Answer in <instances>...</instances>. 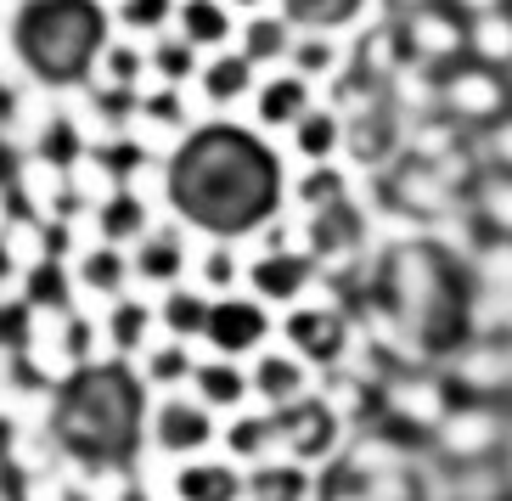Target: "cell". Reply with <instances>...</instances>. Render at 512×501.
<instances>
[{"label": "cell", "instance_id": "obj_1", "mask_svg": "<svg viewBox=\"0 0 512 501\" xmlns=\"http://www.w3.org/2000/svg\"><path fill=\"white\" fill-rule=\"evenodd\" d=\"M169 209L209 237H248L282 203L276 152L242 124H203L175 147L164 175Z\"/></svg>", "mask_w": 512, "mask_h": 501}, {"label": "cell", "instance_id": "obj_2", "mask_svg": "<svg viewBox=\"0 0 512 501\" xmlns=\"http://www.w3.org/2000/svg\"><path fill=\"white\" fill-rule=\"evenodd\" d=\"M147 423V389L124 361L74 366L51 400V440L85 462V468H119L130 462Z\"/></svg>", "mask_w": 512, "mask_h": 501}, {"label": "cell", "instance_id": "obj_3", "mask_svg": "<svg viewBox=\"0 0 512 501\" xmlns=\"http://www.w3.org/2000/svg\"><path fill=\"white\" fill-rule=\"evenodd\" d=\"M12 51L40 85H79L107 51L102 0H23L12 12Z\"/></svg>", "mask_w": 512, "mask_h": 501}, {"label": "cell", "instance_id": "obj_4", "mask_svg": "<svg viewBox=\"0 0 512 501\" xmlns=\"http://www.w3.org/2000/svg\"><path fill=\"white\" fill-rule=\"evenodd\" d=\"M276 440H287V451L299 456H327L332 440H338V417H332L321 400H287V406H276Z\"/></svg>", "mask_w": 512, "mask_h": 501}, {"label": "cell", "instance_id": "obj_5", "mask_svg": "<svg viewBox=\"0 0 512 501\" xmlns=\"http://www.w3.org/2000/svg\"><path fill=\"white\" fill-rule=\"evenodd\" d=\"M265 327H271V321H265V310H259L254 299H220V304H209V316H203V338L226 355L254 350L259 338H265Z\"/></svg>", "mask_w": 512, "mask_h": 501}, {"label": "cell", "instance_id": "obj_6", "mask_svg": "<svg viewBox=\"0 0 512 501\" xmlns=\"http://www.w3.org/2000/svg\"><path fill=\"white\" fill-rule=\"evenodd\" d=\"M214 434V417L203 411V400H164L158 406V417H152V440H158V451H203Z\"/></svg>", "mask_w": 512, "mask_h": 501}, {"label": "cell", "instance_id": "obj_7", "mask_svg": "<svg viewBox=\"0 0 512 501\" xmlns=\"http://www.w3.org/2000/svg\"><path fill=\"white\" fill-rule=\"evenodd\" d=\"M445 96H451V107H456V113H467V119H496L501 107H507V79L479 62V68H462Z\"/></svg>", "mask_w": 512, "mask_h": 501}, {"label": "cell", "instance_id": "obj_8", "mask_svg": "<svg viewBox=\"0 0 512 501\" xmlns=\"http://www.w3.org/2000/svg\"><path fill=\"white\" fill-rule=\"evenodd\" d=\"M287 338H293L310 361H338L344 344H349V327H344L338 310H299V316L287 321Z\"/></svg>", "mask_w": 512, "mask_h": 501}, {"label": "cell", "instance_id": "obj_9", "mask_svg": "<svg viewBox=\"0 0 512 501\" xmlns=\"http://www.w3.org/2000/svg\"><path fill=\"white\" fill-rule=\"evenodd\" d=\"M248 276H254L259 299H293V293H304V282H310V259L276 248V254H259Z\"/></svg>", "mask_w": 512, "mask_h": 501}, {"label": "cell", "instance_id": "obj_10", "mask_svg": "<svg viewBox=\"0 0 512 501\" xmlns=\"http://www.w3.org/2000/svg\"><path fill=\"white\" fill-rule=\"evenodd\" d=\"M175 490H181V501H237L242 479L226 462H192V468L175 479Z\"/></svg>", "mask_w": 512, "mask_h": 501}, {"label": "cell", "instance_id": "obj_11", "mask_svg": "<svg viewBox=\"0 0 512 501\" xmlns=\"http://www.w3.org/2000/svg\"><path fill=\"white\" fill-rule=\"evenodd\" d=\"M355 12H361V0H282V17L293 29H310V34L344 29Z\"/></svg>", "mask_w": 512, "mask_h": 501}, {"label": "cell", "instance_id": "obj_12", "mask_svg": "<svg viewBox=\"0 0 512 501\" xmlns=\"http://www.w3.org/2000/svg\"><path fill=\"white\" fill-rule=\"evenodd\" d=\"M310 107V79L287 74V79H271L265 91H259V119L265 124H293Z\"/></svg>", "mask_w": 512, "mask_h": 501}, {"label": "cell", "instance_id": "obj_13", "mask_svg": "<svg viewBox=\"0 0 512 501\" xmlns=\"http://www.w3.org/2000/svg\"><path fill=\"white\" fill-rule=\"evenodd\" d=\"M231 34V17L220 0H186L181 6V40L186 46H220Z\"/></svg>", "mask_w": 512, "mask_h": 501}, {"label": "cell", "instance_id": "obj_14", "mask_svg": "<svg viewBox=\"0 0 512 501\" xmlns=\"http://www.w3.org/2000/svg\"><path fill=\"white\" fill-rule=\"evenodd\" d=\"M248 85H254V62L242 57H214L209 68H203V96L209 102H237V96H248Z\"/></svg>", "mask_w": 512, "mask_h": 501}, {"label": "cell", "instance_id": "obj_15", "mask_svg": "<svg viewBox=\"0 0 512 501\" xmlns=\"http://www.w3.org/2000/svg\"><path fill=\"white\" fill-rule=\"evenodd\" d=\"M254 389L271 406H287V400H299L304 395V372L299 361H287V355H265V361L254 366Z\"/></svg>", "mask_w": 512, "mask_h": 501}, {"label": "cell", "instance_id": "obj_16", "mask_svg": "<svg viewBox=\"0 0 512 501\" xmlns=\"http://www.w3.org/2000/svg\"><path fill=\"white\" fill-rule=\"evenodd\" d=\"M462 40H473L479 62H512V17H507V6H501V12H484Z\"/></svg>", "mask_w": 512, "mask_h": 501}, {"label": "cell", "instance_id": "obj_17", "mask_svg": "<svg viewBox=\"0 0 512 501\" xmlns=\"http://www.w3.org/2000/svg\"><path fill=\"white\" fill-rule=\"evenodd\" d=\"M248 496H254V501H304V496H310V473L293 468V462H287V468H276V462H271V468L254 473Z\"/></svg>", "mask_w": 512, "mask_h": 501}, {"label": "cell", "instance_id": "obj_18", "mask_svg": "<svg viewBox=\"0 0 512 501\" xmlns=\"http://www.w3.org/2000/svg\"><path fill=\"white\" fill-rule=\"evenodd\" d=\"M293 147H299L304 158H327V152L338 147V119L321 113V107H304L299 119H293Z\"/></svg>", "mask_w": 512, "mask_h": 501}, {"label": "cell", "instance_id": "obj_19", "mask_svg": "<svg viewBox=\"0 0 512 501\" xmlns=\"http://www.w3.org/2000/svg\"><path fill=\"white\" fill-rule=\"evenodd\" d=\"M124 271H130V265H124V254L113 243L91 248V254L79 259V282H85L91 293H119L124 288Z\"/></svg>", "mask_w": 512, "mask_h": 501}, {"label": "cell", "instance_id": "obj_20", "mask_svg": "<svg viewBox=\"0 0 512 501\" xmlns=\"http://www.w3.org/2000/svg\"><path fill=\"white\" fill-rule=\"evenodd\" d=\"M181 243L169 237V231H158V237H147L136 254V276H147V282H175L181 276Z\"/></svg>", "mask_w": 512, "mask_h": 501}, {"label": "cell", "instance_id": "obj_21", "mask_svg": "<svg viewBox=\"0 0 512 501\" xmlns=\"http://www.w3.org/2000/svg\"><path fill=\"white\" fill-rule=\"evenodd\" d=\"M141 226H147V209H141L136 192H113V198L102 203V237H107V243H119V237H141Z\"/></svg>", "mask_w": 512, "mask_h": 501}, {"label": "cell", "instance_id": "obj_22", "mask_svg": "<svg viewBox=\"0 0 512 501\" xmlns=\"http://www.w3.org/2000/svg\"><path fill=\"white\" fill-rule=\"evenodd\" d=\"M287 17H254L248 23V34H242V57L248 62H271V57H282L287 51Z\"/></svg>", "mask_w": 512, "mask_h": 501}, {"label": "cell", "instance_id": "obj_23", "mask_svg": "<svg viewBox=\"0 0 512 501\" xmlns=\"http://www.w3.org/2000/svg\"><path fill=\"white\" fill-rule=\"evenodd\" d=\"M197 389H203V400H209V406H237V400L248 395L242 372H237V366H226V361L197 366Z\"/></svg>", "mask_w": 512, "mask_h": 501}, {"label": "cell", "instance_id": "obj_24", "mask_svg": "<svg viewBox=\"0 0 512 501\" xmlns=\"http://www.w3.org/2000/svg\"><path fill=\"white\" fill-rule=\"evenodd\" d=\"M147 321H152V310H147V304L119 299V304H113V316H107V338H113L119 350H136L141 338H147Z\"/></svg>", "mask_w": 512, "mask_h": 501}, {"label": "cell", "instance_id": "obj_25", "mask_svg": "<svg viewBox=\"0 0 512 501\" xmlns=\"http://www.w3.org/2000/svg\"><path fill=\"white\" fill-rule=\"evenodd\" d=\"M203 316H209V304L197 299V293H169L164 299V310H158V321H164L175 338H192V333H203Z\"/></svg>", "mask_w": 512, "mask_h": 501}, {"label": "cell", "instance_id": "obj_26", "mask_svg": "<svg viewBox=\"0 0 512 501\" xmlns=\"http://www.w3.org/2000/svg\"><path fill=\"white\" fill-rule=\"evenodd\" d=\"M152 68H158L169 85H181V79L197 74V46H186V40H164V46H152Z\"/></svg>", "mask_w": 512, "mask_h": 501}, {"label": "cell", "instance_id": "obj_27", "mask_svg": "<svg viewBox=\"0 0 512 501\" xmlns=\"http://www.w3.org/2000/svg\"><path fill=\"white\" fill-rule=\"evenodd\" d=\"M62 299H68V282H62V271L51 265V259H46V265H34V271H29V310H34V304H51V310H62Z\"/></svg>", "mask_w": 512, "mask_h": 501}, {"label": "cell", "instance_id": "obj_28", "mask_svg": "<svg viewBox=\"0 0 512 501\" xmlns=\"http://www.w3.org/2000/svg\"><path fill=\"white\" fill-rule=\"evenodd\" d=\"M119 23L124 29H164L169 0H119Z\"/></svg>", "mask_w": 512, "mask_h": 501}, {"label": "cell", "instance_id": "obj_29", "mask_svg": "<svg viewBox=\"0 0 512 501\" xmlns=\"http://www.w3.org/2000/svg\"><path fill=\"white\" fill-rule=\"evenodd\" d=\"M271 440H276V428L265 423V417H242V423L231 428V451L237 456H259Z\"/></svg>", "mask_w": 512, "mask_h": 501}, {"label": "cell", "instance_id": "obj_30", "mask_svg": "<svg viewBox=\"0 0 512 501\" xmlns=\"http://www.w3.org/2000/svg\"><path fill=\"white\" fill-rule=\"evenodd\" d=\"M102 62H107V79H113V85H124V91L136 85V74H141V57H136L130 46H107V51H102Z\"/></svg>", "mask_w": 512, "mask_h": 501}, {"label": "cell", "instance_id": "obj_31", "mask_svg": "<svg viewBox=\"0 0 512 501\" xmlns=\"http://www.w3.org/2000/svg\"><path fill=\"white\" fill-rule=\"evenodd\" d=\"M186 372H192V366H186V350H181V344L158 350V355H152V366H147V378H152V383H181Z\"/></svg>", "mask_w": 512, "mask_h": 501}, {"label": "cell", "instance_id": "obj_32", "mask_svg": "<svg viewBox=\"0 0 512 501\" xmlns=\"http://www.w3.org/2000/svg\"><path fill=\"white\" fill-rule=\"evenodd\" d=\"M293 62H299V79L327 74V68H332V46H327V40H299V46H293Z\"/></svg>", "mask_w": 512, "mask_h": 501}, {"label": "cell", "instance_id": "obj_33", "mask_svg": "<svg viewBox=\"0 0 512 501\" xmlns=\"http://www.w3.org/2000/svg\"><path fill=\"white\" fill-rule=\"evenodd\" d=\"M29 327H34V316H29V304H0V344H23L29 338Z\"/></svg>", "mask_w": 512, "mask_h": 501}, {"label": "cell", "instance_id": "obj_34", "mask_svg": "<svg viewBox=\"0 0 512 501\" xmlns=\"http://www.w3.org/2000/svg\"><path fill=\"white\" fill-rule=\"evenodd\" d=\"M147 119H158V124H181V96L175 91H158L147 102Z\"/></svg>", "mask_w": 512, "mask_h": 501}, {"label": "cell", "instance_id": "obj_35", "mask_svg": "<svg viewBox=\"0 0 512 501\" xmlns=\"http://www.w3.org/2000/svg\"><path fill=\"white\" fill-rule=\"evenodd\" d=\"M304 198H310V203L338 198V175H332V169H316V175H310V186H304Z\"/></svg>", "mask_w": 512, "mask_h": 501}, {"label": "cell", "instance_id": "obj_36", "mask_svg": "<svg viewBox=\"0 0 512 501\" xmlns=\"http://www.w3.org/2000/svg\"><path fill=\"white\" fill-rule=\"evenodd\" d=\"M490 214H496L501 231H512V181H501L496 192H490Z\"/></svg>", "mask_w": 512, "mask_h": 501}, {"label": "cell", "instance_id": "obj_37", "mask_svg": "<svg viewBox=\"0 0 512 501\" xmlns=\"http://www.w3.org/2000/svg\"><path fill=\"white\" fill-rule=\"evenodd\" d=\"M203 276H209V282H220V288H226L231 276H237V265H231V254H209V259H203Z\"/></svg>", "mask_w": 512, "mask_h": 501}, {"label": "cell", "instance_id": "obj_38", "mask_svg": "<svg viewBox=\"0 0 512 501\" xmlns=\"http://www.w3.org/2000/svg\"><path fill=\"white\" fill-rule=\"evenodd\" d=\"M456 12H473V17H484V12H501L507 0H451Z\"/></svg>", "mask_w": 512, "mask_h": 501}, {"label": "cell", "instance_id": "obj_39", "mask_svg": "<svg viewBox=\"0 0 512 501\" xmlns=\"http://www.w3.org/2000/svg\"><path fill=\"white\" fill-rule=\"evenodd\" d=\"M496 152H501V164L512 169V119H507V124H496Z\"/></svg>", "mask_w": 512, "mask_h": 501}, {"label": "cell", "instance_id": "obj_40", "mask_svg": "<svg viewBox=\"0 0 512 501\" xmlns=\"http://www.w3.org/2000/svg\"><path fill=\"white\" fill-rule=\"evenodd\" d=\"M6 276H12V254H6V248H0V282H6Z\"/></svg>", "mask_w": 512, "mask_h": 501}, {"label": "cell", "instance_id": "obj_41", "mask_svg": "<svg viewBox=\"0 0 512 501\" xmlns=\"http://www.w3.org/2000/svg\"><path fill=\"white\" fill-rule=\"evenodd\" d=\"M113 501H147V496H141V490H124V496H113Z\"/></svg>", "mask_w": 512, "mask_h": 501}, {"label": "cell", "instance_id": "obj_42", "mask_svg": "<svg viewBox=\"0 0 512 501\" xmlns=\"http://www.w3.org/2000/svg\"><path fill=\"white\" fill-rule=\"evenodd\" d=\"M231 6H259V0H231Z\"/></svg>", "mask_w": 512, "mask_h": 501}, {"label": "cell", "instance_id": "obj_43", "mask_svg": "<svg viewBox=\"0 0 512 501\" xmlns=\"http://www.w3.org/2000/svg\"><path fill=\"white\" fill-rule=\"evenodd\" d=\"M62 501H85V496H74V490H68V496H62Z\"/></svg>", "mask_w": 512, "mask_h": 501}]
</instances>
